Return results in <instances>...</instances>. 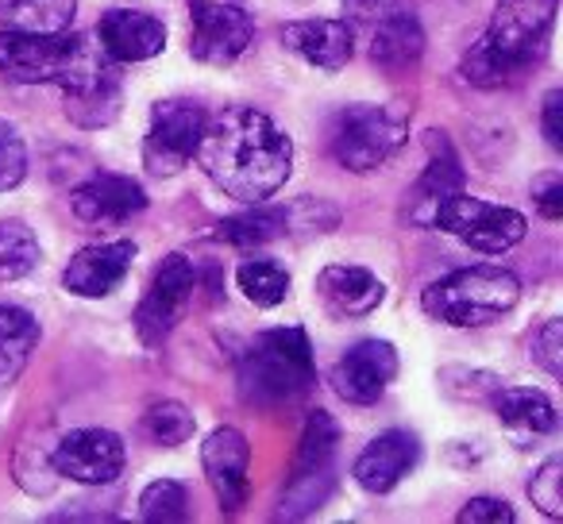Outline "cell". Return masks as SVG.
Masks as SVG:
<instances>
[{"instance_id": "6da1fadb", "label": "cell", "mask_w": 563, "mask_h": 524, "mask_svg": "<svg viewBox=\"0 0 563 524\" xmlns=\"http://www.w3.org/2000/svg\"><path fill=\"white\" fill-rule=\"evenodd\" d=\"M0 74L16 86H58L74 124L101 127L120 112V74L93 35H27L0 27Z\"/></svg>"}, {"instance_id": "7a4b0ae2", "label": "cell", "mask_w": 563, "mask_h": 524, "mask_svg": "<svg viewBox=\"0 0 563 524\" xmlns=\"http://www.w3.org/2000/svg\"><path fill=\"white\" fill-rule=\"evenodd\" d=\"M194 155L217 189L243 204H263L290 178L294 143L266 112L232 104L217 116H205Z\"/></svg>"}, {"instance_id": "3957f363", "label": "cell", "mask_w": 563, "mask_h": 524, "mask_svg": "<svg viewBox=\"0 0 563 524\" xmlns=\"http://www.w3.org/2000/svg\"><path fill=\"white\" fill-rule=\"evenodd\" d=\"M560 0H498L490 27L463 58V78L471 86H514L548 55Z\"/></svg>"}, {"instance_id": "277c9868", "label": "cell", "mask_w": 563, "mask_h": 524, "mask_svg": "<svg viewBox=\"0 0 563 524\" xmlns=\"http://www.w3.org/2000/svg\"><path fill=\"white\" fill-rule=\"evenodd\" d=\"M313 386V347L301 328H271L255 336L240 363V393L247 405H286Z\"/></svg>"}, {"instance_id": "5b68a950", "label": "cell", "mask_w": 563, "mask_h": 524, "mask_svg": "<svg viewBox=\"0 0 563 524\" xmlns=\"http://www.w3.org/2000/svg\"><path fill=\"white\" fill-rule=\"evenodd\" d=\"M521 301V282L506 267H467L440 278L424 290L421 309L452 328H483Z\"/></svg>"}, {"instance_id": "8992f818", "label": "cell", "mask_w": 563, "mask_h": 524, "mask_svg": "<svg viewBox=\"0 0 563 524\" xmlns=\"http://www.w3.org/2000/svg\"><path fill=\"white\" fill-rule=\"evenodd\" d=\"M406 116L398 109H386V104H347L332 120V155L352 174L378 170L406 147Z\"/></svg>"}, {"instance_id": "52a82bcc", "label": "cell", "mask_w": 563, "mask_h": 524, "mask_svg": "<svg viewBox=\"0 0 563 524\" xmlns=\"http://www.w3.org/2000/svg\"><path fill=\"white\" fill-rule=\"evenodd\" d=\"M432 227L455 235L460 243L483 250V255H501V250L517 247L525 239V232H529V224H525V216L517 209L478 201V197H467L463 189L437 204Z\"/></svg>"}, {"instance_id": "ba28073f", "label": "cell", "mask_w": 563, "mask_h": 524, "mask_svg": "<svg viewBox=\"0 0 563 524\" xmlns=\"http://www.w3.org/2000/svg\"><path fill=\"white\" fill-rule=\"evenodd\" d=\"M332 459H336V421L324 409L309 413L306 432H301V451L294 462V475L282 493V516H309L321 509V501L332 490Z\"/></svg>"}, {"instance_id": "9c48e42d", "label": "cell", "mask_w": 563, "mask_h": 524, "mask_svg": "<svg viewBox=\"0 0 563 524\" xmlns=\"http://www.w3.org/2000/svg\"><path fill=\"white\" fill-rule=\"evenodd\" d=\"M205 132V109L194 101H158L151 109V127L143 140V166L155 178L186 170Z\"/></svg>"}, {"instance_id": "30bf717a", "label": "cell", "mask_w": 563, "mask_h": 524, "mask_svg": "<svg viewBox=\"0 0 563 524\" xmlns=\"http://www.w3.org/2000/svg\"><path fill=\"white\" fill-rule=\"evenodd\" d=\"M197 290V270L186 255H166L163 267L151 278L147 298L135 309V336L143 339V347H158L174 332V324L186 316L189 301Z\"/></svg>"}, {"instance_id": "8fae6325", "label": "cell", "mask_w": 563, "mask_h": 524, "mask_svg": "<svg viewBox=\"0 0 563 524\" xmlns=\"http://www.w3.org/2000/svg\"><path fill=\"white\" fill-rule=\"evenodd\" d=\"M255 40L251 16L235 4L189 0V55L205 66H232Z\"/></svg>"}, {"instance_id": "7c38bea8", "label": "cell", "mask_w": 563, "mask_h": 524, "mask_svg": "<svg viewBox=\"0 0 563 524\" xmlns=\"http://www.w3.org/2000/svg\"><path fill=\"white\" fill-rule=\"evenodd\" d=\"M124 439L109 428H78L70 436L58 439L55 455V470L70 482L81 486H104L117 482L120 470H124Z\"/></svg>"}, {"instance_id": "4fadbf2b", "label": "cell", "mask_w": 563, "mask_h": 524, "mask_svg": "<svg viewBox=\"0 0 563 524\" xmlns=\"http://www.w3.org/2000/svg\"><path fill=\"white\" fill-rule=\"evenodd\" d=\"M398 375V352L386 339H363L352 352H344L332 367L329 382L336 390V398H344L347 405H375L386 393V386Z\"/></svg>"}, {"instance_id": "5bb4252c", "label": "cell", "mask_w": 563, "mask_h": 524, "mask_svg": "<svg viewBox=\"0 0 563 524\" xmlns=\"http://www.w3.org/2000/svg\"><path fill=\"white\" fill-rule=\"evenodd\" d=\"M70 209L89 227H117L147 209V193L140 181L124 174H93L86 186L70 193Z\"/></svg>"}, {"instance_id": "9a60e30c", "label": "cell", "mask_w": 563, "mask_h": 524, "mask_svg": "<svg viewBox=\"0 0 563 524\" xmlns=\"http://www.w3.org/2000/svg\"><path fill=\"white\" fill-rule=\"evenodd\" d=\"M247 459L251 447L240 428H228L224 424V428L209 432V439L201 447V462L224 513H235L247 501Z\"/></svg>"}, {"instance_id": "2e32d148", "label": "cell", "mask_w": 563, "mask_h": 524, "mask_svg": "<svg viewBox=\"0 0 563 524\" xmlns=\"http://www.w3.org/2000/svg\"><path fill=\"white\" fill-rule=\"evenodd\" d=\"M135 258L132 239L117 243H93V247H81L70 258V267L63 270V286L78 298H109L120 282L128 278Z\"/></svg>"}, {"instance_id": "e0dca14e", "label": "cell", "mask_w": 563, "mask_h": 524, "mask_svg": "<svg viewBox=\"0 0 563 524\" xmlns=\"http://www.w3.org/2000/svg\"><path fill=\"white\" fill-rule=\"evenodd\" d=\"M417 459H421V444H417L413 432L390 428L363 447L352 475L367 493H390L417 467Z\"/></svg>"}, {"instance_id": "ac0fdd59", "label": "cell", "mask_w": 563, "mask_h": 524, "mask_svg": "<svg viewBox=\"0 0 563 524\" xmlns=\"http://www.w3.org/2000/svg\"><path fill=\"white\" fill-rule=\"evenodd\" d=\"M282 43L317 70H344L355 55V27L347 20H298L282 27Z\"/></svg>"}, {"instance_id": "d6986e66", "label": "cell", "mask_w": 563, "mask_h": 524, "mask_svg": "<svg viewBox=\"0 0 563 524\" xmlns=\"http://www.w3.org/2000/svg\"><path fill=\"white\" fill-rule=\"evenodd\" d=\"M101 47L112 63H147L166 47V27L155 16L135 9H112L97 24Z\"/></svg>"}, {"instance_id": "ffe728a7", "label": "cell", "mask_w": 563, "mask_h": 524, "mask_svg": "<svg viewBox=\"0 0 563 524\" xmlns=\"http://www.w3.org/2000/svg\"><path fill=\"white\" fill-rule=\"evenodd\" d=\"M463 189V166L455 158L452 143L444 140V132H429V166H424L421 181L409 193V220L421 227H432V212L440 201H448L452 193Z\"/></svg>"}, {"instance_id": "44dd1931", "label": "cell", "mask_w": 563, "mask_h": 524, "mask_svg": "<svg viewBox=\"0 0 563 524\" xmlns=\"http://www.w3.org/2000/svg\"><path fill=\"white\" fill-rule=\"evenodd\" d=\"M317 293H321V301L329 305L332 316L355 321V316H371L383 305L386 286L378 282L371 270L336 263V267H324L321 275H317Z\"/></svg>"}, {"instance_id": "7402d4cb", "label": "cell", "mask_w": 563, "mask_h": 524, "mask_svg": "<svg viewBox=\"0 0 563 524\" xmlns=\"http://www.w3.org/2000/svg\"><path fill=\"white\" fill-rule=\"evenodd\" d=\"M421 55H424L421 20L409 9H401V4H390V9L378 16L375 35H371V63L390 74H401L421 63Z\"/></svg>"}, {"instance_id": "603a6c76", "label": "cell", "mask_w": 563, "mask_h": 524, "mask_svg": "<svg viewBox=\"0 0 563 524\" xmlns=\"http://www.w3.org/2000/svg\"><path fill=\"white\" fill-rule=\"evenodd\" d=\"M494 413L514 436H548L560 428V413H555L552 398L529 386H501L494 393Z\"/></svg>"}, {"instance_id": "cb8c5ba5", "label": "cell", "mask_w": 563, "mask_h": 524, "mask_svg": "<svg viewBox=\"0 0 563 524\" xmlns=\"http://www.w3.org/2000/svg\"><path fill=\"white\" fill-rule=\"evenodd\" d=\"M78 0H0V27L27 35L70 32Z\"/></svg>"}, {"instance_id": "d4e9b609", "label": "cell", "mask_w": 563, "mask_h": 524, "mask_svg": "<svg viewBox=\"0 0 563 524\" xmlns=\"http://www.w3.org/2000/svg\"><path fill=\"white\" fill-rule=\"evenodd\" d=\"M35 344H40V321L16 301H0V382L20 375Z\"/></svg>"}, {"instance_id": "484cf974", "label": "cell", "mask_w": 563, "mask_h": 524, "mask_svg": "<svg viewBox=\"0 0 563 524\" xmlns=\"http://www.w3.org/2000/svg\"><path fill=\"white\" fill-rule=\"evenodd\" d=\"M286 227H290V212L286 209H266L263 204H255L251 212H240V216H228L220 220V239L232 243V247H263V243L278 239V235H286Z\"/></svg>"}, {"instance_id": "4316f807", "label": "cell", "mask_w": 563, "mask_h": 524, "mask_svg": "<svg viewBox=\"0 0 563 524\" xmlns=\"http://www.w3.org/2000/svg\"><path fill=\"white\" fill-rule=\"evenodd\" d=\"M40 263V239L24 220H0V282L32 275Z\"/></svg>"}, {"instance_id": "83f0119b", "label": "cell", "mask_w": 563, "mask_h": 524, "mask_svg": "<svg viewBox=\"0 0 563 524\" xmlns=\"http://www.w3.org/2000/svg\"><path fill=\"white\" fill-rule=\"evenodd\" d=\"M235 282H240L247 301H255L258 309H274L290 293V275H286L274 258H247V263H240Z\"/></svg>"}, {"instance_id": "f1b7e54d", "label": "cell", "mask_w": 563, "mask_h": 524, "mask_svg": "<svg viewBox=\"0 0 563 524\" xmlns=\"http://www.w3.org/2000/svg\"><path fill=\"white\" fill-rule=\"evenodd\" d=\"M143 432H147L155 444L163 447H178L194 436V413L178 401H155L143 416Z\"/></svg>"}, {"instance_id": "f546056e", "label": "cell", "mask_w": 563, "mask_h": 524, "mask_svg": "<svg viewBox=\"0 0 563 524\" xmlns=\"http://www.w3.org/2000/svg\"><path fill=\"white\" fill-rule=\"evenodd\" d=\"M186 505H189L186 486L170 482V478H163V482H151L147 490H143L140 516L147 524H174V521H186V513H189Z\"/></svg>"}, {"instance_id": "4dcf8cb0", "label": "cell", "mask_w": 563, "mask_h": 524, "mask_svg": "<svg viewBox=\"0 0 563 524\" xmlns=\"http://www.w3.org/2000/svg\"><path fill=\"white\" fill-rule=\"evenodd\" d=\"M27 174V147L24 135L16 132V124L0 120V193H9L24 181Z\"/></svg>"}, {"instance_id": "1f68e13d", "label": "cell", "mask_w": 563, "mask_h": 524, "mask_svg": "<svg viewBox=\"0 0 563 524\" xmlns=\"http://www.w3.org/2000/svg\"><path fill=\"white\" fill-rule=\"evenodd\" d=\"M529 498L544 516H563V459H548L537 475L529 478Z\"/></svg>"}, {"instance_id": "d6a6232c", "label": "cell", "mask_w": 563, "mask_h": 524, "mask_svg": "<svg viewBox=\"0 0 563 524\" xmlns=\"http://www.w3.org/2000/svg\"><path fill=\"white\" fill-rule=\"evenodd\" d=\"M532 363H540L552 378L563 375V324L560 321H548L537 328V336H532Z\"/></svg>"}, {"instance_id": "836d02e7", "label": "cell", "mask_w": 563, "mask_h": 524, "mask_svg": "<svg viewBox=\"0 0 563 524\" xmlns=\"http://www.w3.org/2000/svg\"><path fill=\"white\" fill-rule=\"evenodd\" d=\"M460 524H514V505L501 498H471L460 509Z\"/></svg>"}, {"instance_id": "e575fe53", "label": "cell", "mask_w": 563, "mask_h": 524, "mask_svg": "<svg viewBox=\"0 0 563 524\" xmlns=\"http://www.w3.org/2000/svg\"><path fill=\"white\" fill-rule=\"evenodd\" d=\"M532 201H537V209L544 220H560L563 216V178L560 174H544V178L532 181Z\"/></svg>"}, {"instance_id": "d590c367", "label": "cell", "mask_w": 563, "mask_h": 524, "mask_svg": "<svg viewBox=\"0 0 563 524\" xmlns=\"http://www.w3.org/2000/svg\"><path fill=\"white\" fill-rule=\"evenodd\" d=\"M560 109H563V93L552 89L544 97V140L552 150H563V124H560Z\"/></svg>"}, {"instance_id": "8d00e7d4", "label": "cell", "mask_w": 563, "mask_h": 524, "mask_svg": "<svg viewBox=\"0 0 563 524\" xmlns=\"http://www.w3.org/2000/svg\"><path fill=\"white\" fill-rule=\"evenodd\" d=\"M390 4L394 0H347V9H352L355 16H367V20H378Z\"/></svg>"}]
</instances>
